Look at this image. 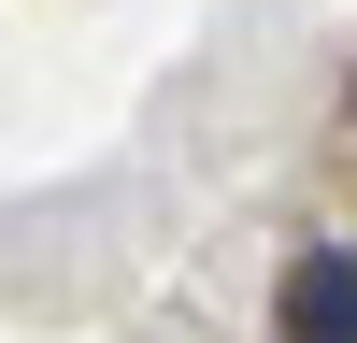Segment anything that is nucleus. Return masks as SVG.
I'll use <instances>...</instances> for the list:
<instances>
[{
  "mask_svg": "<svg viewBox=\"0 0 357 343\" xmlns=\"http://www.w3.org/2000/svg\"><path fill=\"white\" fill-rule=\"evenodd\" d=\"M286 343H357V257H301V286H286Z\"/></svg>",
  "mask_w": 357,
  "mask_h": 343,
  "instance_id": "nucleus-1",
  "label": "nucleus"
}]
</instances>
